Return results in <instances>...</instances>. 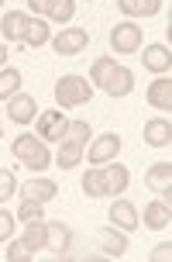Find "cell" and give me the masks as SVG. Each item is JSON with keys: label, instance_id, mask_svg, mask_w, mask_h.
Instances as JSON below:
<instances>
[{"label": "cell", "instance_id": "52a82bcc", "mask_svg": "<svg viewBox=\"0 0 172 262\" xmlns=\"http://www.w3.org/2000/svg\"><path fill=\"white\" fill-rule=\"evenodd\" d=\"M7 118H11L14 124H31V121L38 118V104H35V97L17 90L11 100H7Z\"/></svg>", "mask_w": 172, "mask_h": 262}, {"label": "cell", "instance_id": "ffe728a7", "mask_svg": "<svg viewBox=\"0 0 172 262\" xmlns=\"http://www.w3.org/2000/svg\"><path fill=\"white\" fill-rule=\"evenodd\" d=\"M100 242H104V255H110V259H120L128 252V231H120L114 224L100 231Z\"/></svg>", "mask_w": 172, "mask_h": 262}, {"label": "cell", "instance_id": "d4e9b609", "mask_svg": "<svg viewBox=\"0 0 172 262\" xmlns=\"http://www.w3.org/2000/svg\"><path fill=\"white\" fill-rule=\"evenodd\" d=\"M17 90H21V69L4 66V69H0V100H11Z\"/></svg>", "mask_w": 172, "mask_h": 262}, {"label": "cell", "instance_id": "83f0119b", "mask_svg": "<svg viewBox=\"0 0 172 262\" xmlns=\"http://www.w3.org/2000/svg\"><path fill=\"white\" fill-rule=\"evenodd\" d=\"M83 193L86 196H104V176H100V166H90L83 172Z\"/></svg>", "mask_w": 172, "mask_h": 262}, {"label": "cell", "instance_id": "603a6c76", "mask_svg": "<svg viewBox=\"0 0 172 262\" xmlns=\"http://www.w3.org/2000/svg\"><path fill=\"white\" fill-rule=\"evenodd\" d=\"M80 162H83V145L59 142V152H55V166H59V169H76Z\"/></svg>", "mask_w": 172, "mask_h": 262}, {"label": "cell", "instance_id": "30bf717a", "mask_svg": "<svg viewBox=\"0 0 172 262\" xmlns=\"http://www.w3.org/2000/svg\"><path fill=\"white\" fill-rule=\"evenodd\" d=\"M148 104L155 107V111H165L169 114L172 111V79L169 76H155L152 83H148Z\"/></svg>", "mask_w": 172, "mask_h": 262}, {"label": "cell", "instance_id": "e575fe53", "mask_svg": "<svg viewBox=\"0 0 172 262\" xmlns=\"http://www.w3.org/2000/svg\"><path fill=\"white\" fill-rule=\"evenodd\" d=\"M7 55H11V52H7V49L0 45V69H4V62H7Z\"/></svg>", "mask_w": 172, "mask_h": 262}, {"label": "cell", "instance_id": "484cf974", "mask_svg": "<svg viewBox=\"0 0 172 262\" xmlns=\"http://www.w3.org/2000/svg\"><path fill=\"white\" fill-rule=\"evenodd\" d=\"M114 66H117V59H114V55H100V59L90 66V83H93V86H104L107 76L114 73Z\"/></svg>", "mask_w": 172, "mask_h": 262}, {"label": "cell", "instance_id": "8d00e7d4", "mask_svg": "<svg viewBox=\"0 0 172 262\" xmlns=\"http://www.w3.org/2000/svg\"><path fill=\"white\" fill-rule=\"evenodd\" d=\"M0 4H4V0H0Z\"/></svg>", "mask_w": 172, "mask_h": 262}, {"label": "cell", "instance_id": "f546056e", "mask_svg": "<svg viewBox=\"0 0 172 262\" xmlns=\"http://www.w3.org/2000/svg\"><path fill=\"white\" fill-rule=\"evenodd\" d=\"M17 193V180H14V169H0V204L11 200Z\"/></svg>", "mask_w": 172, "mask_h": 262}, {"label": "cell", "instance_id": "9c48e42d", "mask_svg": "<svg viewBox=\"0 0 172 262\" xmlns=\"http://www.w3.org/2000/svg\"><path fill=\"white\" fill-rule=\"evenodd\" d=\"M69 249H72V231H69V224L48 221V252H52L55 259H66Z\"/></svg>", "mask_w": 172, "mask_h": 262}, {"label": "cell", "instance_id": "277c9868", "mask_svg": "<svg viewBox=\"0 0 172 262\" xmlns=\"http://www.w3.org/2000/svg\"><path fill=\"white\" fill-rule=\"evenodd\" d=\"M138 45H141V28H138V21H120V25L110 28V49L117 55L138 52Z\"/></svg>", "mask_w": 172, "mask_h": 262}, {"label": "cell", "instance_id": "5b68a950", "mask_svg": "<svg viewBox=\"0 0 172 262\" xmlns=\"http://www.w3.org/2000/svg\"><path fill=\"white\" fill-rule=\"evenodd\" d=\"M38 138L41 142H62L66 138V128H69V121H66V114L62 111H38Z\"/></svg>", "mask_w": 172, "mask_h": 262}, {"label": "cell", "instance_id": "7c38bea8", "mask_svg": "<svg viewBox=\"0 0 172 262\" xmlns=\"http://www.w3.org/2000/svg\"><path fill=\"white\" fill-rule=\"evenodd\" d=\"M110 224L120 231H138V207L131 200H114L110 204Z\"/></svg>", "mask_w": 172, "mask_h": 262}, {"label": "cell", "instance_id": "6da1fadb", "mask_svg": "<svg viewBox=\"0 0 172 262\" xmlns=\"http://www.w3.org/2000/svg\"><path fill=\"white\" fill-rule=\"evenodd\" d=\"M11 152L21 166H28V169H35V172L52 166V152H48V145L41 142L38 135H17L11 142Z\"/></svg>", "mask_w": 172, "mask_h": 262}, {"label": "cell", "instance_id": "44dd1931", "mask_svg": "<svg viewBox=\"0 0 172 262\" xmlns=\"http://www.w3.org/2000/svg\"><path fill=\"white\" fill-rule=\"evenodd\" d=\"M28 231H24V242L28 245V252L35 255V252H41V249H48V221H35V224H24Z\"/></svg>", "mask_w": 172, "mask_h": 262}, {"label": "cell", "instance_id": "836d02e7", "mask_svg": "<svg viewBox=\"0 0 172 262\" xmlns=\"http://www.w3.org/2000/svg\"><path fill=\"white\" fill-rule=\"evenodd\" d=\"M45 7H48V0H28V11L35 14H45Z\"/></svg>", "mask_w": 172, "mask_h": 262}, {"label": "cell", "instance_id": "d6a6232c", "mask_svg": "<svg viewBox=\"0 0 172 262\" xmlns=\"http://www.w3.org/2000/svg\"><path fill=\"white\" fill-rule=\"evenodd\" d=\"M169 255H172V245H169V242H165V245H155L148 259H152V262H169Z\"/></svg>", "mask_w": 172, "mask_h": 262}, {"label": "cell", "instance_id": "4dcf8cb0", "mask_svg": "<svg viewBox=\"0 0 172 262\" xmlns=\"http://www.w3.org/2000/svg\"><path fill=\"white\" fill-rule=\"evenodd\" d=\"M7 259L11 262H31V252H28L24 242H14L11 249H7Z\"/></svg>", "mask_w": 172, "mask_h": 262}, {"label": "cell", "instance_id": "cb8c5ba5", "mask_svg": "<svg viewBox=\"0 0 172 262\" xmlns=\"http://www.w3.org/2000/svg\"><path fill=\"white\" fill-rule=\"evenodd\" d=\"M24 25H28V14L24 11H7V14H4V21H0V31H4V38L21 41Z\"/></svg>", "mask_w": 172, "mask_h": 262}, {"label": "cell", "instance_id": "7402d4cb", "mask_svg": "<svg viewBox=\"0 0 172 262\" xmlns=\"http://www.w3.org/2000/svg\"><path fill=\"white\" fill-rule=\"evenodd\" d=\"M72 17H76V0H48V7H45V21L69 25Z\"/></svg>", "mask_w": 172, "mask_h": 262}, {"label": "cell", "instance_id": "5bb4252c", "mask_svg": "<svg viewBox=\"0 0 172 262\" xmlns=\"http://www.w3.org/2000/svg\"><path fill=\"white\" fill-rule=\"evenodd\" d=\"M48 38H52L48 21H45V17H28L24 35H21V45H24V49H41V45H48Z\"/></svg>", "mask_w": 172, "mask_h": 262}, {"label": "cell", "instance_id": "3957f363", "mask_svg": "<svg viewBox=\"0 0 172 262\" xmlns=\"http://www.w3.org/2000/svg\"><path fill=\"white\" fill-rule=\"evenodd\" d=\"M117 156H120V135L117 131H104V135L90 138V145H86L90 166H107V162H114Z\"/></svg>", "mask_w": 172, "mask_h": 262}, {"label": "cell", "instance_id": "ba28073f", "mask_svg": "<svg viewBox=\"0 0 172 262\" xmlns=\"http://www.w3.org/2000/svg\"><path fill=\"white\" fill-rule=\"evenodd\" d=\"M100 90H104L107 97H114V100H117V97H128V93L134 90V73L128 69V66L117 62V66H114V73L107 76V83L100 86Z\"/></svg>", "mask_w": 172, "mask_h": 262}, {"label": "cell", "instance_id": "74e56055", "mask_svg": "<svg viewBox=\"0 0 172 262\" xmlns=\"http://www.w3.org/2000/svg\"><path fill=\"white\" fill-rule=\"evenodd\" d=\"M83 4H86V0H83Z\"/></svg>", "mask_w": 172, "mask_h": 262}, {"label": "cell", "instance_id": "2e32d148", "mask_svg": "<svg viewBox=\"0 0 172 262\" xmlns=\"http://www.w3.org/2000/svg\"><path fill=\"white\" fill-rule=\"evenodd\" d=\"M145 145H152V148H165V145L172 142V124H169V118H152L145 124Z\"/></svg>", "mask_w": 172, "mask_h": 262}, {"label": "cell", "instance_id": "ac0fdd59", "mask_svg": "<svg viewBox=\"0 0 172 262\" xmlns=\"http://www.w3.org/2000/svg\"><path fill=\"white\" fill-rule=\"evenodd\" d=\"M145 183H148L152 193H165V190H172V162H155V166H148Z\"/></svg>", "mask_w": 172, "mask_h": 262}, {"label": "cell", "instance_id": "e0dca14e", "mask_svg": "<svg viewBox=\"0 0 172 262\" xmlns=\"http://www.w3.org/2000/svg\"><path fill=\"white\" fill-rule=\"evenodd\" d=\"M141 221H145V228H152V231H165L172 224V207L162 204V200H152L145 207V214H141Z\"/></svg>", "mask_w": 172, "mask_h": 262}, {"label": "cell", "instance_id": "8992f818", "mask_svg": "<svg viewBox=\"0 0 172 262\" xmlns=\"http://www.w3.org/2000/svg\"><path fill=\"white\" fill-rule=\"evenodd\" d=\"M90 45V31L86 28H62L55 35V55H80Z\"/></svg>", "mask_w": 172, "mask_h": 262}, {"label": "cell", "instance_id": "4316f807", "mask_svg": "<svg viewBox=\"0 0 172 262\" xmlns=\"http://www.w3.org/2000/svg\"><path fill=\"white\" fill-rule=\"evenodd\" d=\"M93 138V128H90V121H69V128H66V138L62 142H76V145H90Z\"/></svg>", "mask_w": 172, "mask_h": 262}, {"label": "cell", "instance_id": "d6986e66", "mask_svg": "<svg viewBox=\"0 0 172 262\" xmlns=\"http://www.w3.org/2000/svg\"><path fill=\"white\" fill-rule=\"evenodd\" d=\"M117 7L124 17L138 21V17H155L162 11V0H117Z\"/></svg>", "mask_w": 172, "mask_h": 262}, {"label": "cell", "instance_id": "f1b7e54d", "mask_svg": "<svg viewBox=\"0 0 172 262\" xmlns=\"http://www.w3.org/2000/svg\"><path fill=\"white\" fill-rule=\"evenodd\" d=\"M45 204H35V200H21V207H17V221L21 224H35V221H45Z\"/></svg>", "mask_w": 172, "mask_h": 262}, {"label": "cell", "instance_id": "7a4b0ae2", "mask_svg": "<svg viewBox=\"0 0 172 262\" xmlns=\"http://www.w3.org/2000/svg\"><path fill=\"white\" fill-rule=\"evenodd\" d=\"M93 97V83L80 73H66V76L55 79V104L69 111V107H80Z\"/></svg>", "mask_w": 172, "mask_h": 262}, {"label": "cell", "instance_id": "8fae6325", "mask_svg": "<svg viewBox=\"0 0 172 262\" xmlns=\"http://www.w3.org/2000/svg\"><path fill=\"white\" fill-rule=\"evenodd\" d=\"M55 193H59L55 180H45V176L28 180V183L21 186V200H35V204H48V200H55Z\"/></svg>", "mask_w": 172, "mask_h": 262}, {"label": "cell", "instance_id": "4fadbf2b", "mask_svg": "<svg viewBox=\"0 0 172 262\" xmlns=\"http://www.w3.org/2000/svg\"><path fill=\"white\" fill-rule=\"evenodd\" d=\"M100 176H104V196L107 193H124V190H128V183H131L128 166H117V162L100 166Z\"/></svg>", "mask_w": 172, "mask_h": 262}, {"label": "cell", "instance_id": "9a60e30c", "mask_svg": "<svg viewBox=\"0 0 172 262\" xmlns=\"http://www.w3.org/2000/svg\"><path fill=\"white\" fill-rule=\"evenodd\" d=\"M141 66L159 73V76H169V66H172V52L169 45H148L145 55H141Z\"/></svg>", "mask_w": 172, "mask_h": 262}, {"label": "cell", "instance_id": "d590c367", "mask_svg": "<svg viewBox=\"0 0 172 262\" xmlns=\"http://www.w3.org/2000/svg\"><path fill=\"white\" fill-rule=\"evenodd\" d=\"M0 138H4V124H0Z\"/></svg>", "mask_w": 172, "mask_h": 262}, {"label": "cell", "instance_id": "1f68e13d", "mask_svg": "<svg viewBox=\"0 0 172 262\" xmlns=\"http://www.w3.org/2000/svg\"><path fill=\"white\" fill-rule=\"evenodd\" d=\"M14 214H7V210H0V242H7V238L14 235Z\"/></svg>", "mask_w": 172, "mask_h": 262}]
</instances>
